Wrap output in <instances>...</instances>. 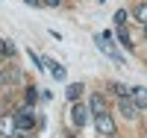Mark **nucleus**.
I'll list each match as a JSON object with an SVG mask.
<instances>
[{"label": "nucleus", "mask_w": 147, "mask_h": 138, "mask_svg": "<svg viewBox=\"0 0 147 138\" xmlns=\"http://www.w3.org/2000/svg\"><path fill=\"white\" fill-rule=\"evenodd\" d=\"M138 112H141V109H138L136 103H132L129 97H121V115H124V118H129V120H136V118H138Z\"/></svg>", "instance_id": "obj_5"}, {"label": "nucleus", "mask_w": 147, "mask_h": 138, "mask_svg": "<svg viewBox=\"0 0 147 138\" xmlns=\"http://www.w3.org/2000/svg\"><path fill=\"white\" fill-rule=\"evenodd\" d=\"M35 100H38V91H35L32 85H27V106H30V103H35Z\"/></svg>", "instance_id": "obj_14"}, {"label": "nucleus", "mask_w": 147, "mask_h": 138, "mask_svg": "<svg viewBox=\"0 0 147 138\" xmlns=\"http://www.w3.org/2000/svg\"><path fill=\"white\" fill-rule=\"evenodd\" d=\"M124 21H127V12L118 9V12H115V24H118V27H124Z\"/></svg>", "instance_id": "obj_15"}, {"label": "nucleus", "mask_w": 147, "mask_h": 138, "mask_svg": "<svg viewBox=\"0 0 147 138\" xmlns=\"http://www.w3.org/2000/svg\"><path fill=\"white\" fill-rule=\"evenodd\" d=\"M88 106H82V103H74V109H71V118H74V127H85L88 123Z\"/></svg>", "instance_id": "obj_3"}, {"label": "nucleus", "mask_w": 147, "mask_h": 138, "mask_svg": "<svg viewBox=\"0 0 147 138\" xmlns=\"http://www.w3.org/2000/svg\"><path fill=\"white\" fill-rule=\"evenodd\" d=\"M44 65H47V68H50V73H53V77H56V79H65V68H62V65H59V62H53V59H44Z\"/></svg>", "instance_id": "obj_8"}, {"label": "nucleus", "mask_w": 147, "mask_h": 138, "mask_svg": "<svg viewBox=\"0 0 147 138\" xmlns=\"http://www.w3.org/2000/svg\"><path fill=\"white\" fill-rule=\"evenodd\" d=\"M94 127H97V132H100V135L112 138V135H115V118L109 115V112H103V115H94Z\"/></svg>", "instance_id": "obj_1"}, {"label": "nucleus", "mask_w": 147, "mask_h": 138, "mask_svg": "<svg viewBox=\"0 0 147 138\" xmlns=\"http://www.w3.org/2000/svg\"><path fill=\"white\" fill-rule=\"evenodd\" d=\"M132 100L138 109H147V88H132Z\"/></svg>", "instance_id": "obj_7"}, {"label": "nucleus", "mask_w": 147, "mask_h": 138, "mask_svg": "<svg viewBox=\"0 0 147 138\" xmlns=\"http://www.w3.org/2000/svg\"><path fill=\"white\" fill-rule=\"evenodd\" d=\"M132 18H136L138 24H144V27H147V3H138L136 9H132Z\"/></svg>", "instance_id": "obj_9"}, {"label": "nucleus", "mask_w": 147, "mask_h": 138, "mask_svg": "<svg viewBox=\"0 0 147 138\" xmlns=\"http://www.w3.org/2000/svg\"><path fill=\"white\" fill-rule=\"evenodd\" d=\"M0 56H15V47L9 41H3V38H0Z\"/></svg>", "instance_id": "obj_13"}, {"label": "nucleus", "mask_w": 147, "mask_h": 138, "mask_svg": "<svg viewBox=\"0 0 147 138\" xmlns=\"http://www.w3.org/2000/svg\"><path fill=\"white\" fill-rule=\"evenodd\" d=\"M41 3H44V6H50V9H56L59 3H62V0H41Z\"/></svg>", "instance_id": "obj_16"}, {"label": "nucleus", "mask_w": 147, "mask_h": 138, "mask_svg": "<svg viewBox=\"0 0 147 138\" xmlns=\"http://www.w3.org/2000/svg\"><path fill=\"white\" fill-rule=\"evenodd\" d=\"M80 94H82V85H80V82L68 85V91H65V97L71 100V103H77V100H80Z\"/></svg>", "instance_id": "obj_10"}, {"label": "nucleus", "mask_w": 147, "mask_h": 138, "mask_svg": "<svg viewBox=\"0 0 147 138\" xmlns=\"http://www.w3.org/2000/svg\"><path fill=\"white\" fill-rule=\"evenodd\" d=\"M118 41L124 44L127 50H132V38H129V32H127V27H118Z\"/></svg>", "instance_id": "obj_12"}, {"label": "nucleus", "mask_w": 147, "mask_h": 138, "mask_svg": "<svg viewBox=\"0 0 147 138\" xmlns=\"http://www.w3.org/2000/svg\"><path fill=\"white\" fill-rule=\"evenodd\" d=\"M88 109H91V115H103V112H106V100H103V94H91Z\"/></svg>", "instance_id": "obj_6"}, {"label": "nucleus", "mask_w": 147, "mask_h": 138, "mask_svg": "<svg viewBox=\"0 0 147 138\" xmlns=\"http://www.w3.org/2000/svg\"><path fill=\"white\" fill-rule=\"evenodd\" d=\"M27 6H41V0H24Z\"/></svg>", "instance_id": "obj_17"}, {"label": "nucleus", "mask_w": 147, "mask_h": 138, "mask_svg": "<svg viewBox=\"0 0 147 138\" xmlns=\"http://www.w3.org/2000/svg\"><path fill=\"white\" fill-rule=\"evenodd\" d=\"M15 127H18V129H32V127H35V115L30 112V106H27V109H18Z\"/></svg>", "instance_id": "obj_2"}, {"label": "nucleus", "mask_w": 147, "mask_h": 138, "mask_svg": "<svg viewBox=\"0 0 147 138\" xmlns=\"http://www.w3.org/2000/svg\"><path fill=\"white\" fill-rule=\"evenodd\" d=\"M144 35H147V27H144Z\"/></svg>", "instance_id": "obj_18"}, {"label": "nucleus", "mask_w": 147, "mask_h": 138, "mask_svg": "<svg viewBox=\"0 0 147 138\" xmlns=\"http://www.w3.org/2000/svg\"><path fill=\"white\" fill-rule=\"evenodd\" d=\"M15 82H21V71L18 68H3L0 71V88H9Z\"/></svg>", "instance_id": "obj_4"}, {"label": "nucleus", "mask_w": 147, "mask_h": 138, "mask_svg": "<svg viewBox=\"0 0 147 138\" xmlns=\"http://www.w3.org/2000/svg\"><path fill=\"white\" fill-rule=\"evenodd\" d=\"M109 91H115L118 100H121V97H132V88H127V85H121V82H112V85H109Z\"/></svg>", "instance_id": "obj_11"}]
</instances>
